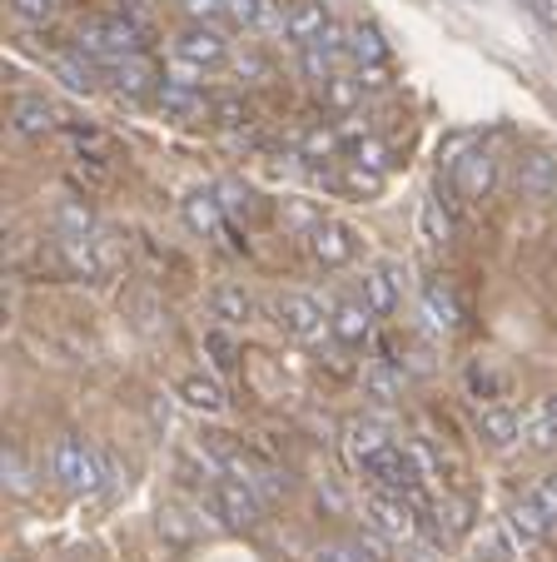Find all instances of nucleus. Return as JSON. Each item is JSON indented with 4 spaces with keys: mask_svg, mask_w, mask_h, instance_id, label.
<instances>
[{
    "mask_svg": "<svg viewBox=\"0 0 557 562\" xmlns=\"http://www.w3.org/2000/svg\"><path fill=\"white\" fill-rule=\"evenodd\" d=\"M348 155H354V165L379 170V175H389V165H393V155H389V145H383V139H354V145H348Z\"/></svg>",
    "mask_w": 557,
    "mask_h": 562,
    "instance_id": "nucleus-31",
    "label": "nucleus"
},
{
    "mask_svg": "<svg viewBox=\"0 0 557 562\" xmlns=\"http://www.w3.org/2000/svg\"><path fill=\"white\" fill-rule=\"evenodd\" d=\"M324 100H328V110L348 115V110L364 105V80H358V75H328V80H324Z\"/></svg>",
    "mask_w": 557,
    "mask_h": 562,
    "instance_id": "nucleus-28",
    "label": "nucleus"
},
{
    "mask_svg": "<svg viewBox=\"0 0 557 562\" xmlns=\"http://www.w3.org/2000/svg\"><path fill=\"white\" fill-rule=\"evenodd\" d=\"M319 224H324V214H319L314 204H304V200H294V204L285 210V229H289V234H299V239H309V234H314Z\"/></svg>",
    "mask_w": 557,
    "mask_h": 562,
    "instance_id": "nucleus-35",
    "label": "nucleus"
},
{
    "mask_svg": "<svg viewBox=\"0 0 557 562\" xmlns=\"http://www.w3.org/2000/svg\"><path fill=\"white\" fill-rule=\"evenodd\" d=\"M478 434H483L493 448H513V443H517V434H523V424H517L513 408H503V404H483V408H478Z\"/></svg>",
    "mask_w": 557,
    "mask_h": 562,
    "instance_id": "nucleus-21",
    "label": "nucleus"
},
{
    "mask_svg": "<svg viewBox=\"0 0 557 562\" xmlns=\"http://www.w3.org/2000/svg\"><path fill=\"white\" fill-rule=\"evenodd\" d=\"M259 11H264V0H230V21L244 25V31L259 25Z\"/></svg>",
    "mask_w": 557,
    "mask_h": 562,
    "instance_id": "nucleus-44",
    "label": "nucleus"
},
{
    "mask_svg": "<svg viewBox=\"0 0 557 562\" xmlns=\"http://www.w3.org/2000/svg\"><path fill=\"white\" fill-rule=\"evenodd\" d=\"M423 308H428V324H433L438 334H453V329L463 324L458 299L443 289V279H428V284H423Z\"/></svg>",
    "mask_w": 557,
    "mask_h": 562,
    "instance_id": "nucleus-23",
    "label": "nucleus"
},
{
    "mask_svg": "<svg viewBox=\"0 0 557 562\" xmlns=\"http://www.w3.org/2000/svg\"><path fill=\"white\" fill-rule=\"evenodd\" d=\"M274 318L299 344H324V334H334V318H324V308L309 294H279L274 299Z\"/></svg>",
    "mask_w": 557,
    "mask_h": 562,
    "instance_id": "nucleus-3",
    "label": "nucleus"
},
{
    "mask_svg": "<svg viewBox=\"0 0 557 562\" xmlns=\"http://www.w3.org/2000/svg\"><path fill=\"white\" fill-rule=\"evenodd\" d=\"M517 190H523L527 200H547V194L557 190V159L543 155V149L523 155L517 159Z\"/></svg>",
    "mask_w": 557,
    "mask_h": 562,
    "instance_id": "nucleus-14",
    "label": "nucleus"
},
{
    "mask_svg": "<svg viewBox=\"0 0 557 562\" xmlns=\"http://www.w3.org/2000/svg\"><path fill=\"white\" fill-rule=\"evenodd\" d=\"M368 518H374V528L383 532V538H413L419 532V503L403 498V493H374L368 498Z\"/></svg>",
    "mask_w": 557,
    "mask_h": 562,
    "instance_id": "nucleus-5",
    "label": "nucleus"
},
{
    "mask_svg": "<svg viewBox=\"0 0 557 562\" xmlns=\"http://www.w3.org/2000/svg\"><path fill=\"white\" fill-rule=\"evenodd\" d=\"M448 234H453L448 210H443L438 194H428V200L419 204V239H423L428 249H443V245H448Z\"/></svg>",
    "mask_w": 557,
    "mask_h": 562,
    "instance_id": "nucleus-25",
    "label": "nucleus"
},
{
    "mask_svg": "<svg viewBox=\"0 0 557 562\" xmlns=\"http://www.w3.org/2000/svg\"><path fill=\"white\" fill-rule=\"evenodd\" d=\"M523 5H527V11H533L543 25H553V31H557V5H553V0H523Z\"/></svg>",
    "mask_w": 557,
    "mask_h": 562,
    "instance_id": "nucleus-46",
    "label": "nucleus"
},
{
    "mask_svg": "<svg viewBox=\"0 0 557 562\" xmlns=\"http://www.w3.org/2000/svg\"><path fill=\"white\" fill-rule=\"evenodd\" d=\"M55 234H60V239H85V234H96V210L85 200L55 204Z\"/></svg>",
    "mask_w": 557,
    "mask_h": 562,
    "instance_id": "nucleus-27",
    "label": "nucleus"
},
{
    "mask_svg": "<svg viewBox=\"0 0 557 562\" xmlns=\"http://www.w3.org/2000/svg\"><path fill=\"white\" fill-rule=\"evenodd\" d=\"M185 15L194 25H220L230 21V0H185Z\"/></svg>",
    "mask_w": 557,
    "mask_h": 562,
    "instance_id": "nucleus-37",
    "label": "nucleus"
},
{
    "mask_svg": "<svg viewBox=\"0 0 557 562\" xmlns=\"http://www.w3.org/2000/svg\"><path fill=\"white\" fill-rule=\"evenodd\" d=\"M51 473H55V483H60L65 493H75V498H85V493H100V483L110 477L105 473V458L85 443V438H70V434H65L60 443L51 448Z\"/></svg>",
    "mask_w": 557,
    "mask_h": 562,
    "instance_id": "nucleus-1",
    "label": "nucleus"
},
{
    "mask_svg": "<svg viewBox=\"0 0 557 562\" xmlns=\"http://www.w3.org/2000/svg\"><path fill=\"white\" fill-rule=\"evenodd\" d=\"M210 115H214V125H224V130H239V125H249V105H244L239 95H224V100H214V105H210Z\"/></svg>",
    "mask_w": 557,
    "mask_h": 562,
    "instance_id": "nucleus-36",
    "label": "nucleus"
},
{
    "mask_svg": "<svg viewBox=\"0 0 557 562\" xmlns=\"http://www.w3.org/2000/svg\"><path fill=\"white\" fill-rule=\"evenodd\" d=\"M328 11L319 5V0H289V31H285V41H294L299 50H304L309 41H319V35L328 31Z\"/></svg>",
    "mask_w": 557,
    "mask_h": 562,
    "instance_id": "nucleus-17",
    "label": "nucleus"
},
{
    "mask_svg": "<svg viewBox=\"0 0 557 562\" xmlns=\"http://www.w3.org/2000/svg\"><path fill=\"white\" fill-rule=\"evenodd\" d=\"M210 308H214V318H220V324H230V329H244V324L254 318V294L244 284H220L210 294Z\"/></svg>",
    "mask_w": 557,
    "mask_h": 562,
    "instance_id": "nucleus-19",
    "label": "nucleus"
},
{
    "mask_svg": "<svg viewBox=\"0 0 557 562\" xmlns=\"http://www.w3.org/2000/svg\"><path fill=\"white\" fill-rule=\"evenodd\" d=\"M368 334H374V308H368L364 299H344V304H334V339L338 344L358 349V344H368Z\"/></svg>",
    "mask_w": 557,
    "mask_h": 562,
    "instance_id": "nucleus-15",
    "label": "nucleus"
},
{
    "mask_svg": "<svg viewBox=\"0 0 557 562\" xmlns=\"http://www.w3.org/2000/svg\"><path fill=\"white\" fill-rule=\"evenodd\" d=\"M175 55L185 65H220L224 55H230V41H224L220 25H194L190 21V31L175 41Z\"/></svg>",
    "mask_w": 557,
    "mask_h": 562,
    "instance_id": "nucleus-8",
    "label": "nucleus"
},
{
    "mask_svg": "<svg viewBox=\"0 0 557 562\" xmlns=\"http://www.w3.org/2000/svg\"><path fill=\"white\" fill-rule=\"evenodd\" d=\"M344 190H354V194H379V190H383V175H379V170H364V165H348Z\"/></svg>",
    "mask_w": 557,
    "mask_h": 562,
    "instance_id": "nucleus-38",
    "label": "nucleus"
},
{
    "mask_svg": "<svg viewBox=\"0 0 557 562\" xmlns=\"http://www.w3.org/2000/svg\"><path fill=\"white\" fill-rule=\"evenodd\" d=\"M155 100H159V110H165V115H175V120L204 115V95L190 86V80H165V86L155 90Z\"/></svg>",
    "mask_w": 557,
    "mask_h": 562,
    "instance_id": "nucleus-22",
    "label": "nucleus"
},
{
    "mask_svg": "<svg viewBox=\"0 0 557 562\" xmlns=\"http://www.w3.org/2000/svg\"><path fill=\"white\" fill-rule=\"evenodd\" d=\"M383 448H389V434H383L374 418H354V424L344 428V458H348V468H358V473H368Z\"/></svg>",
    "mask_w": 557,
    "mask_h": 562,
    "instance_id": "nucleus-9",
    "label": "nucleus"
},
{
    "mask_svg": "<svg viewBox=\"0 0 557 562\" xmlns=\"http://www.w3.org/2000/svg\"><path fill=\"white\" fill-rule=\"evenodd\" d=\"M55 80H60L70 95H90V90L100 86V80H96V65L85 60L80 50H75V55H60V60H55Z\"/></svg>",
    "mask_w": 557,
    "mask_h": 562,
    "instance_id": "nucleus-26",
    "label": "nucleus"
},
{
    "mask_svg": "<svg viewBox=\"0 0 557 562\" xmlns=\"http://www.w3.org/2000/svg\"><path fill=\"white\" fill-rule=\"evenodd\" d=\"M364 304L374 308V314H393V308H399V274H393V269H368Z\"/></svg>",
    "mask_w": 557,
    "mask_h": 562,
    "instance_id": "nucleus-24",
    "label": "nucleus"
},
{
    "mask_svg": "<svg viewBox=\"0 0 557 562\" xmlns=\"http://www.w3.org/2000/svg\"><path fill=\"white\" fill-rule=\"evenodd\" d=\"M493 180H498V165H493V155H488V149H468L463 159H453V184H458V194L468 204L488 200Z\"/></svg>",
    "mask_w": 557,
    "mask_h": 562,
    "instance_id": "nucleus-7",
    "label": "nucleus"
},
{
    "mask_svg": "<svg viewBox=\"0 0 557 562\" xmlns=\"http://www.w3.org/2000/svg\"><path fill=\"white\" fill-rule=\"evenodd\" d=\"M11 125H15V135H25V139H45V135H55V130H60V115H55L51 100L21 95V100H15V110H11Z\"/></svg>",
    "mask_w": 557,
    "mask_h": 562,
    "instance_id": "nucleus-11",
    "label": "nucleus"
},
{
    "mask_svg": "<svg viewBox=\"0 0 557 562\" xmlns=\"http://www.w3.org/2000/svg\"><path fill=\"white\" fill-rule=\"evenodd\" d=\"M438 528L443 532H468L474 528V508H468V498H443L438 503Z\"/></svg>",
    "mask_w": 557,
    "mask_h": 562,
    "instance_id": "nucleus-34",
    "label": "nucleus"
},
{
    "mask_svg": "<svg viewBox=\"0 0 557 562\" xmlns=\"http://www.w3.org/2000/svg\"><path fill=\"white\" fill-rule=\"evenodd\" d=\"M210 498H214V513H220L230 528H254L259 513H264V498L244 483V477H220V483L210 488Z\"/></svg>",
    "mask_w": 557,
    "mask_h": 562,
    "instance_id": "nucleus-4",
    "label": "nucleus"
},
{
    "mask_svg": "<svg viewBox=\"0 0 557 562\" xmlns=\"http://www.w3.org/2000/svg\"><path fill=\"white\" fill-rule=\"evenodd\" d=\"M344 55H348V31H344V25H328L319 41L304 45V70H309V80H319V86H324L328 75H338L334 65L344 60Z\"/></svg>",
    "mask_w": 557,
    "mask_h": 562,
    "instance_id": "nucleus-10",
    "label": "nucleus"
},
{
    "mask_svg": "<svg viewBox=\"0 0 557 562\" xmlns=\"http://www.w3.org/2000/svg\"><path fill=\"white\" fill-rule=\"evenodd\" d=\"M204 359H210L220 373L234 369V359H239V344H234V329H230V324H214V329L204 334Z\"/></svg>",
    "mask_w": 557,
    "mask_h": 562,
    "instance_id": "nucleus-29",
    "label": "nucleus"
},
{
    "mask_svg": "<svg viewBox=\"0 0 557 562\" xmlns=\"http://www.w3.org/2000/svg\"><path fill=\"white\" fill-rule=\"evenodd\" d=\"M334 145H338V135L334 130H309L304 135V159H319V155H334Z\"/></svg>",
    "mask_w": 557,
    "mask_h": 562,
    "instance_id": "nucleus-41",
    "label": "nucleus"
},
{
    "mask_svg": "<svg viewBox=\"0 0 557 562\" xmlns=\"http://www.w3.org/2000/svg\"><path fill=\"white\" fill-rule=\"evenodd\" d=\"M354 548H358V558H364V562H389V548H383V532L379 528L364 532V538H354Z\"/></svg>",
    "mask_w": 557,
    "mask_h": 562,
    "instance_id": "nucleus-43",
    "label": "nucleus"
},
{
    "mask_svg": "<svg viewBox=\"0 0 557 562\" xmlns=\"http://www.w3.org/2000/svg\"><path fill=\"white\" fill-rule=\"evenodd\" d=\"M0 473H5V488L15 493V498H31V468H25V458L15 453V448H5V458H0Z\"/></svg>",
    "mask_w": 557,
    "mask_h": 562,
    "instance_id": "nucleus-32",
    "label": "nucleus"
},
{
    "mask_svg": "<svg viewBox=\"0 0 557 562\" xmlns=\"http://www.w3.org/2000/svg\"><path fill=\"white\" fill-rule=\"evenodd\" d=\"M55 5H60V0H11V11L21 15V21H51Z\"/></svg>",
    "mask_w": 557,
    "mask_h": 562,
    "instance_id": "nucleus-42",
    "label": "nucleus"
},
{
    "mask_svg": "<svg viewBox=\"0 0 557 562\" xmlns=\"http://www.w3.org/2000/svg\"><path fill=\"white\" fill-rule=\"evenodd\" d=\"M533 503H537V508L547 513V518L557 522V473H543V477H537V488H533Z\"/></svg>",
    "mask_w": 557,
    "mask_h": 562,
    "instance_id": "nucleus-40",
    "label": "nucleus"
},
{
    "mask_svg": "<svg viewBox=\"0 0 557 562\" xmlns=\"http://www.w3.org/2000/svg\"><path fill=\"white\" fill-rule=\"evenodd\" d=\"M75 50H80L85 60L115 65V60H125V55L145 50V31H140L135 21H125V15H100V21L80 25V45H75Z\"/></svg>",
    "mask_w": 557,
    "mask_h": 562,
    "instance_id": "nucleus-2",
    "label": "nucleus"
},
{
    "mask_svg": "<svg viewBox=\"0 0 557 562\" xmlns=\"http://www.w3.org/2000/svg\"><path fill=\"white\" fill-rule=\"evenodd\" d=\"M214 194H220L224 214H249V190H244V184L224 180V184H214Z\"/></svg>",
    "mask_w": 557,
    "mask_h": 562,
    "instance_id": "nucleus-39",
    "label": "nucleus"
},
{
    "mask_svg": "<svg viewBox=\"0 0 557 562\" xmlns=\"http://www.w3.org/2000/svg\"><path fill=\"white\" fill-rule=\"evenodd\" d=\"M179 214H185V224H190L194 234H204V239L224 234V204H220L214 190H190L185 200H179Z\"/></svg>",
    "mask_w": 557,
    "mask_h": 562,
    "instance_id": "nucleus-12",
    "label": "nucleus"
},
{
    "mask_svg": "<svg viewBox=\"0 0 557 562\" xmlns=\"http://www.w3.org/2000/svg\"><path fill=\"white\" fill-rule=\"evenodd\" d=\"M547 528H553V518H547V513L537 508L533 498H527V503H513V508H508V532H513L517 548H537V542L547 538Z\"/></svg>",
    "mask_w": 557,
    "mask_h": 562,
    "instance_id": "nucleus-18",
    "label": "nucleus"
},
{
    "mask_svg": "<svg viewBox=\"0 0 557 562\" xmlns=\"http://www.w3.org/2000/svg\"><path fill=\"white\" fill-rule=\"evenodd\" d=\"M348 60H354L358 70H368V65H389V41H383V31L374 21L348 25Z\"/></svg>",
    "mask_w": 557,
    "mask_h": 562,
    "instance_id": "nucleus-16",
    "label": "nucleus"
},
{
    "mask_svg": "<svg viewBox=\"0 0 557 562\" xmlns=\"http://www.w3.org/2000/svg\"><path fill=\"white\" fill-rule=\"evenodd\" d=\"M304 245H309V255H314L324 269H344L348 259L358 255V234L348 229L344 220H324V224H319V229L304 239Z\"/></svg>",
    "mask_w": 557,
    "mask_h": 562,
    "instance_id": "nucleus-6",
    "label": "nucleus"
},
{
    "mask_svg": "<svg viewBox=\"0 0 557 562\" xmlns=\"http://www.w3.org/2000/svg\"><path fill=\"white\" fill-rule=\"evenodd\" d=\"M239 75H269V65L254 60V55H244V60H239Z\"/></svg>",
    "mask_w": 557,
    "mask_h": 562,
    "instance_id": "nucleus-47",
    "label": "nucleus"
},
{
    "mask_svg": "<svg viewBox=\"0 0 557 562\" xmlns=\"http://www.w3.org/2000/svg\"><path fill=\"white\" fill-rule=\"evenodd\" d=\"M364 389H368V398H374V404L389 408L393 398H399V373H393L389 363H374V369L364 373Z\"/></svg>",
    "mask_w": 557,
    "mask_h": 562,
    "instance_id": "nucleus-30",
    "label": "nucleus"
},
{
    "mask_svg": "<svg viewBox=\"0 0 557 562\" xmlns=\"http://www.w3.org/2000/svg\"><path fill=\"white\" fill-rule=\"evenodd\" d=\"M523 438L537 448V453H547V448H557V424L547 418V408H537L533 418H523Z\"/></svg>",
    "mask_w": 557,
    "mask_h": 562,
    "instance_id": "nucleus-33",
    "label": "nucleus"
},
{
    "mask_svg": "<svg viewBox=\"0 0 557 562\" xmlns=\"http://www.w3.org/2000/svg\"><path fill=\"white\" fill-rule=\"evenodd\" d=\"M179 398L194 408V414H224V389L220 379H210V373H190V379H179Z\"/></svg>",
    "mask_w": 557,
    "mask_h": 562,
    "instance_id": "nucleus-20",
    "label": "nucleus"
},
{
    "mask_svg": "<svg viewBox=\"0 0 557 562\" xmlns=\"http://www.w3.org/2000/svg\"><path fill=\"white\" fill-rule=\"evenodd\" d=\"M314 562H364V558H358L354 542H324V548L314 552Z\"/></svg>",
    "mask_w": 557,
    "mask_h": 562,
    "instance_id": "nucleus-45",
    "label": "nucleus"
},
{
    "mask_svg": "<svg viewBox=\"0 0 557 562\" xmlns=\"http://www.w3.org/2000/svg\"><path fill=\"white\" fill-rule=\"evenodd\" d=\"M110 75H115V90H120V95H130V100H140V95H149V90H159V86H155L159 70H155V60H149L145 50H140V55H125V60H115V65H110Z\"/></svg>",
    "mask_w": 557,
    "mask_h": 562,
    "instance_id": "nucleus-13",
    "label": "nucleus"
},
{
    "mask_svg": "<svg viewBox=\"0 0 557 562\" xmlns=\"http://www.w3.org/2000/svg\"><path fill=\"white\" fill-rule=\"evenodd\" d=\"M543 408H547V418H553V424H557V393H553V398H547Z\"/></svg>",
    "mask_w": 557,
    "mask_h": 562,
    "instance_id": "nucleus-48",
    "label": "nucleus"
}]
</instances>
